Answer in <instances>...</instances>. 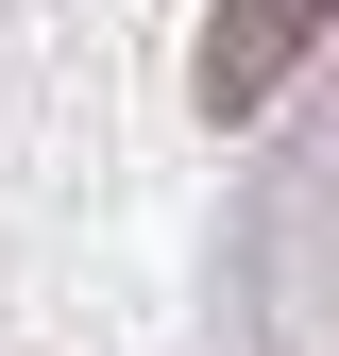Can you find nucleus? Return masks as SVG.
Instances as JSON below:
<instances>
[{
  "label": "nucleus",
  "instance_id": "obj_1",
  "mask_svg": "<svg viewBox=\"0 0 339 356\" xmlns=\"http://www.w3.org/2000/svg\"><path fill=\"white\" fill-rule=\"evenodd\" d=\"M322 17H339V0H221V34H204V102H221V119H254Z\"/></svg>",
  "mask_w": 339,
  "mask_h": 356
}]
</instances>
